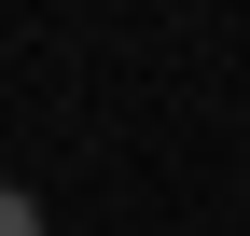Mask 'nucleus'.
Returning a JSON list of instances; mask_svg holds the SVG:
<instances>
[{
	"label": "nucleus",
	"mask_w": 250,
	"mask_h": 236,
	"mask_svg": "<svg viewBox=\"0 0 250 236\" xmlns=\"http://www.w3.org/2000/svg\"><path fill=\"white\" fill-rule=\"evenodd\" d=\"M0 236H42V195H14V181H0Z\"/></svg>",
	"instance_id": "obj_1"
}]
</instances>
